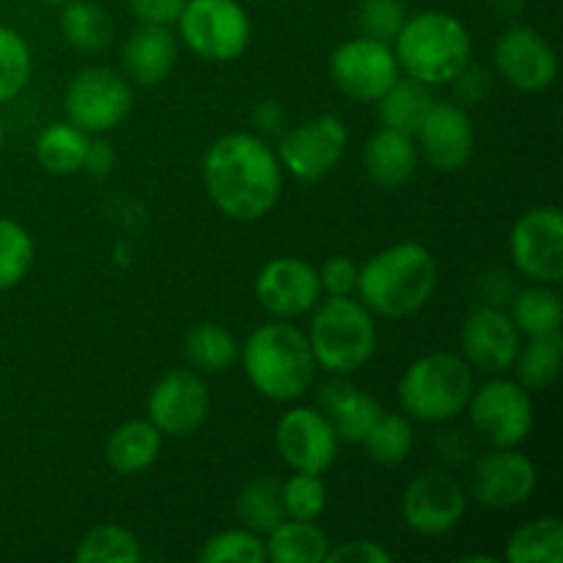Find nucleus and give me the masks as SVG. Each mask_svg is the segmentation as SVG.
<instances>
[{"label":"nucleus","mask_w":563,"mask_h":563,"mask_svg":"<svg viewBox=\"0 0 563 563\" xmlns=\"http://www.w3.org/2000/svg\"><path fill=\"white\" fill-rule=\"evenodd\" d=\"M31 71L33 58L25 38L11 27L0 25V104L11 102L25 91Z\"/></svg>","instance_id":"obj_36"},{"label":"nucleus","mask_w":563,"mask_h":563,"mask_svg":"<svg viewBox=\"0 0 563 563\" xmlns=\"http://www.w3.org/2000/svg\"><path fill=\"white\" fill-rule=\"evenodd\" d=\"M427 88L429 86L412 80V77H407V80L399 77V80L377 99V115L379 121H383V126L407 132V135H416L418 124H421L429 104H432V97H429Z\"/></svg>","instance_id":"obj_31"},{"label":"nucleus","mask_w":563,"mask_h":563,"mask_svg":"<svg viewBox=\"0 0 563 563\" xmlns=\"http://www.w3.org/2000/svg\"><path fill=\"white\" fill-rule=\"evenodd\" d=\"M511 322L520 333L531 335H550L561 333L563 322V306L561 295L555 289H550L548 284H537L522 289L520 295L511 300L509 311Z\"/></svg>","instance_id":"obj_29"},{"label":"nucleus","mask_w":563,"mask_h":563,"mask_svg":"<svg viewBox=\"0 0 563 563\" xmlns=\"http://www.w3.org/2000/svg\"><path fill=\"white\" fill-rule=\"evenodd\" d=\"M465 410L471 412L478 438L493 449H517L533 429L531 390L522 388L517 379L498 377L473 388Z\"/></svg>","instance_id":"obj_8"},{"label":"nucleus","mask_w":563,"mask_h":563,"mask_svg":"<svg viewBox=\"0 0 563 563\" xmlns=\"http://www.w3.org/2000/svg\"><path fill=\"white\" fill-rule=\"evenodd\" d=\"M181 42L212 64L240 58L251 44V16L236 0H187L179 20Z\"/></svg>","instance_id":"obj_7"},{"label":"nucleus","mask_w":563,"mask_h":563,"mask_svg":"<svg viewBox=\"0 0 563 563\" xmlns=\"http://www.w3.org/2000/svg\"><path fill=\"white\" fill-rule=\"evenodd\" d=\"M438 289V262L418 242H399L357 269V297L372 313L385 319H410L432 300Z\"/></svg>","instance_id":"obj_2"},{"label":"nucleus","mask_w":563,"mask_h":563,"mask_svg":"<svg viewBox=\"0 0 563 563\" xmlns=\"http://www.w3.org/2000/svg\"><path fill=\"white\" fill-rule=\"evenodd\" d=\"M515 267L533 284L563 280V212L559 207L528 209L509 236Z\"/></svg>","instance_id":"obj_11"},{"label":"nucleus","mask_w":563,"mask_h":563,"mask_svg":"<svg viewBox=\"0 0 563 563\" xmlns=\"http://www.w3.org/2000/svg\"><path fill=\"white\" fill-rule=\"evenodd\" d=\"M163 451V432L148 418H135L113 429L104 445L108 465L121 476L148 471Z\"/></svg>","instance_id":"obj_23"},{"label":"nucleus","mask_w":563,"mask_h":563,"mask_svg":"<svg viewBox=\"0 0 563 563\" xmlns=\"http://www.w3.org/2000/svg\"><path fill=\"white\" fill-rule=\"evenodd\" d=\"M319 284L328 297L352 295L357 286V264L350 256H333L319 269Z\"/></svg>","instance_id":"obj_41"},{"label":"nucleus","mask_w":563,"mask_h":563,"mask_svg":"<svg viewBox=\"0 0 563 563\" xmlns=\"http://www.w3.org/2000/svg\"><path fill=\"white\" fill-rule=\"evenodd\" d=\"M399 69L423 86H449L471 66L473 42L465 22L449 11L407 16L394 38Z\"/></svg>","instance_id":"obj_3"},{"label":"nucleus","mask_w":563,"mask_h":563,"mask_svg":"<svg viewBox=\"0 0 563 563\" xmlns=\"http://www.w3.org/2000/svg\"><path fill=\"white\" fill-rule=\"evenodd\" d=\"M306 335L317 366L339 377L361 372L377 352V324L372 311L350 295L319 300Z\"/></svg>","instance_id":"obj_5"},{"label":"nucleus","mask_w":563,"mask_h":563,"mask_svg":"<svg viewBox=\"0 0 563 563\" xmlns=\"http://www.w3.org/2000/svg\"><path fill=\"white\" fill-rule=\"evenodd\" d=\"M203 187L225 218L253 223L278 203L284 168L262 137L231 132L209 146L203 157Z\"/></svg>","instance_id":"obj_1"},{"label":"nucleus","mask_w":563,"mask_h":563,"mask_svg":"<svg viewBox=\"0 0 563 563\" xmlns=\"http://www.w3.org/2000/svg\"><path fill=\"white\" fill-rule=\"evenodd\" d=\"M179 44L170 27L141 25L124 44V71L141 86H157L174 71Z\"/></svg>","instance_id":"obj_22"},{"label":"nucleus","mask_w":563,"mask_h":563,"mask_svg":"<svg viewBox=\"0 0 563 563\" xmlns=\"http://www.w3.org/2000/svg\"><path fill=\"white\" fill-rule=\"evenodd\" d=\"M113 168V148L108 141H88L86 159H82V170L91 176H108Z\"/></svg>","instance_id":"obj_44"},{"label":"nucleus","mask_w":563,"mask_h":563,"mask_svg":"<svg viewBox=\"0 0 563 563\" xmlns=\"http://www.w3.org/2000/svg\"><path fill=\"white\" fill-rule=\"evenodd\" d=\"M412 137H416L418 154H423V159L443 174L465 168L476 148V130H473L471 115L456 102L432 99Z\"/></svg>","instance_id":"obj_17"},{"label":"nucleus","mask_w":563,"mask_h":563,"mask_svg":"<svg viewBox=\"0 0 563 563\" xmlns=\"http://www.w3.org/2000/svg\"><path fill=\"white\" fill-rule=\"evenodd\" d=\"M181 355L196 372L223 374L234 366L240 346H236L234 335L229 330L220 328V324L203 322L187 330L185 341H181Z\"/></svg>","instance_id":"obj_26"},{"label":"nucleus","mask_w":563,"mask_h":563,"mask_svg":"<svg viewBox=\"0 0 563 563\" xmlns=\"http://www.w3.org/2000/svg\"><path fill=\"white\" fill-rule=\"evenodd\" d=\"M438 451L445 462H462L471 454V443L465 440L462 429H449V432L438 440Z\"/></svg>","instance_id":"obj_45"},{"label":"nucleus","mask_w":563,"mask_h":563,"mask_svg":"<svg viewBox=\"0 0 563 563\" xmlns=\"http://www.w3.org/2000/svg\"><path fill=\"white\" fill-rule=\"evenodd\" d=\"M324 401H328V418L339 440L352 445H361L374 421L383 416V405L372 394L350 388V385H330Z\"/></svg>","instance_id":"obj_25"},{"label":"nucleus","mask_w":563,"mask_h":563,"mask_svg":"<svg viewBox=\"0 0 563 563\" xmlns=\"http://www.w3.org/2000/svg\"><path fill=\"white\" fill-rule=\"evenodd\" d=\"M242 368L262 396L273 401H295L317 377L308 335L289 322H267L247 335L242 346Z\"/></svg>","instance_id":"obj_4"},{"label":"nucleus","mask_w":563,"mask_h":563,"mask_svg":"<svg viewBox=\"0 0 563 563\" xmlns=\"http://www.w3.org/2000/svg\"><path fill=\"white\" fill-rule=\"evenodd\" d=\"M339 443L341 440L330 418L313 407H295L275 427V445L291 471L322 476L333 467Z\"/></svg>","instance_id":"obj_16"},{"label":"nucleus","mask_w":563,"mask_h":563,"mask_svg":"<svg viewBox=\"0 0 563 563\" xmlns=\"http://www.w3.org/2000/svg\"><path fill=\"white\" fill-rule=\"evenodd\" d=\"M267 561L273 563H324L328 559V533L313 520H280L264 539Z\"/></svg>","instance_id":"obj_24"},{"label":"nucleus","mask_w":563,"mask_h":563,"mask_svg":"<svg viewBox=\"0 0 563 563\" xmlns=\"http://www.w3.org/2000/svg\"><path fill=\"white\" fill-rule=\"evenodd\" d=\"M462 563H495V559H489V555H465Z\"/></svg>","instance_id":"obj_46"},{"label":"nucleus","mask_w":563,"mask_h":563,"mask_svg":"<svg viewBox=\"0 0 563 563\" xmlns=\"http://www.w3.org/2000/svg\"><path fill=\"white\" fill-rule=\"evenodd\" d=\"M467 511V493L451 473L427 471L407 484L401 495V517L421 537H443L454 531Z\"/></svg>","instance_id":"obj_14"},{"label":"nucleus","mask_w":563,"mask_h":563,"mask_svg":"<svg viewBox=\"0 0 563 563\" xmlns=\"http://www.w3.org/2000/svg\"><path fill=\"white\" fill-rule=\"evenodd\" d=\"M561 352V333L531 335V341L520 346L515 366H511L517 372V383L526 390H548L559 379Z\"/></svg>","instance_id":"obj_32"},{"label":"nucleus","mask_w":563,"mask_h":563,"mask_svg":"<svg viewBox=\"0 0 563 563\" xmlns=\"http://www.w3.org/2000/svg\"><path fill=\"white\" fill-rule=\"evenodd\" d=\"M3 141H5V132H3V119H0V152H3Z\"/></svg>","instance_id":"obj_47"},{"label":"nucleus","mask_w":563,"mask_h":563,"mask_svg":"<svg viewBox=\"0 0 563 563\" xmlns=\"http://www.w3.org/2000/svg\"><path fill=\"white\" fill-rule=\"evenodd\" d=\"M75 559L80 563H137L143 559V550L126 528L99 526L82 537Z\"/></svg>","instance_id":"obj_35"},{"label":"nucleus","mask_w":563,"mask_h":563,"mask_svg":"<svg viewBox=\"0 0 563 563\" xmlns=\"http://www.w3.org/2000/svg\"><path fill=\"white\" fill-rule=\"evenodd\" d=\"M284 511L291 520H317L328 506V487L319 473L295 471L289 482H280Z\"/></svg>","instance_id":"obj_39"},{"label":"nucleus","mask_w":563,"mask_h":563,"mask_svg":"<svg viewBox=\"0 0 563 563\" xmlns=\"http://www.w3.org/2000/svg\"><path fill=\"white\" fill-rule=\"evenodd\" d=\"M394 555L377 542H346L328 550L324 563H390Z\"/></svg>","instance_id":"obj_43"},{"label":"nucleus","mask_w":563,"mask_h":563,"mask_svg":"<svg viewBox=\"0 0 563 563\" xmlns=\"http://www.w3.org/2000/svg\"><path fill=\"white\" fill-rule=\"evenodd\" d=\"M407 20V11L401 0H361L357 9V25L363 36L379 38V42H394Z\"/></svg>","instance_id":"obj_40"},{"label":"nucleus","mask_w":563,"mask_h":563,"mask_svg":"<svg viewBox=\"0 0 563 563\" xmlns=\"http://www.w3.org/2000/svg\"><path fill=\"white\" fill-rule=\"evenodd\" d=\"M256 300L275 319H297L322 300L319 269L302 258L280 256L264 264L256 278Z\"/></svg>","instance_id":"obj_19"},{"label":"nucleus","mask_w":563,"mask_h":563,"mask_svg":"<svg viewBox=\"0 0 563 563\" xmlns=\"http://www.w3.org/2000/svg\"><path fill=\"white\" fill-rule=\"evenodd\" d=\"M42 3H47V5H64V3H69V0H42Z\"/></svg>","instance_id":"obj_48"},{"label":"nucleus","mask_w":563,"mask_h":563,"mask_svg":"<svg viewBox=\"0 0 563 563\" xmlns=\"http://www.w3.org/2000/svg\"><path fill=\"white\" fill-rule=\"evenodd\" d=\"M88 141H91L88 132L69 124V121L49 124L44 126L36 137V159L42 163V168L49 170V174L71 176L77 174V170H82Z\"/></svg>","instance_id":"obj_27"},{"label":"nucleus","mask_w":563,"mask_h":563,"mask_svg":"<svg viewBox=\"0 0 563 563\" xmlns=\"http://www.w3.org/2000/svg\"><path fill=\"white\" fill-rule=\"evenodd\" d=\"M132 110V88L108 66H88L71 77L64 97L66 121L88 135H102L124 124Z\"/></svg>","instance_id":"obj_9"},{"label":"nucleus","mask_w":563,"mask_h":563,"mask_svg":"<svg viewBox=\"0 0 563 563\" xmlns=\"http://www.w3.org/2000/svg\"><path fill=\"white\" fill-rule=\"evenodd\" d=\"M537 467L517 449H493L482 454L471 473V495L484 509L509 511L531 500Z\"/></svg>","instance_id":"obj_15"},{"label":"nucleus","mask_w":563,"mask_h":563,"mask_svg":"<svg viewBox=\"0 0 563 563\" xmlns=\"http://www.w3.org/2000/svg\"><path fill=\"white\" fill-rule=\"evenodd\" d=\"M346 141H350V132L335 115H313L291 126L280 137L275 154H278L280 168L289 170L297 181L313 185L333 174V168L344 157Z\"/></svg>","instance_id":"obj_12"},{"label":"nucleus","mask_w":563,"mask_h":563,"mask_svg":"<svg viewBox=\"0 0 563 563\" xmlns=\"http://www.w3.org/2000/svg\"><path fill=\"white\" fill-rule=\"evenodd\" d=\"M236 517H240L242 528L258 533V537H267L280 520H286L278 478L264 476L247 484L236 498Z\"/></svg>","instance_id":"obj_33"},{"label":"nucleus","mask_w":563,"mask_h":563,"mask_svg":"<svg viewBox=\"0 0 563 563\" xmlns=\"http://www.w3.org/2000/svg\"><path fill=\"white\" fill-rule=\"evenodd\" d=\"M361 445L372 462L383 467H396L410 456L412 445H416V429L407 416H396V412L385 416L383 412Z\"/></svg>","instance_id":"obj_34"},{"label":"nucleus","mask_w":563,"mask_h":563,"mask_svg":"<svg viewBox=\"0 0 563 563\" xmlns=\"http://www.w3.org/2000/svg\"><path fill=\"white\" fill-rule=\"evenodd\" d=\"M33 264V240L20 223L0 218V291L22 284Z\"/></svg>","instance_id":"obj_37"},{"label":"nucleus","mask_w":563,"mask_h":563,"mask_svg":"<svg viewBox=\"0 0 563 563\" xmlns=\"http://www.w3.org/2000/svg\"><path fill=\"white\" fill-rule=\"evenodd\" d=\"M363 168H366L368 179L385 190L407 185L418 168L416 137L383 126L368 137L366 148H363Z\"/></svg>","instance_id":"obj_21"},{"label":"nucleus","mask_w":563,"mask_h":563,"mask_svg":"<svg viewBox=\"0 0 563 563\" xmlns=\"http://www.w3.org/2000/svg\"><path fill=\"white\" fill-rule=\"evenodd\" d=\"M462 350L473 368L487 374H504L515 366L520 352V330L511 317L495 306H478L462 324Z\"/></svg>","instance_id":"obj_20"},{"label":"nucleus","mask_w":563,"mask_h":563,"mask_svg":"<svg viewBox=\"0 0 563 563\" xmlns=\"http://www.w3.org/2000/svg\"><path fill=\"white\" fill-rule=\"evenodd\" d=\"M146 410L163 438H190L207 423L212 396L196 368H174L152 388Z\"/></svg>","instance_id":"obj_13"},{"label":"nucleus","mask_w":563,"mask_h":563,"mask_svg":"<svg viewBox=\"0 0 563 563\" xmlns=\"http://www.w3.org/2000/svg\"><path fill=\"white\" fill-rule=\"evenodd\" d=\"M473 366L454 352H429L407 366L399 379V405L423 423L454 421L471 401Z\"/></svg>","instance_id":"obj_6"},{"label":"nucleus","mask_w":563,"mask_h":563,"mask_svg":"<svg viewBox=\"0 0 563 563\" xmlns=\"http://www.w3.org/2000/svg\"><path fill=\"white\" fill-rule=\"evenodd\" d=\"M60 33L80 53H99L113 36V22L102 5L91 0H69L60 9Z\"/></svg>","instance_id":"obj_30"},{"label":"nucleus","mask_w":563,"mask_h":563,"mask_svg":"<svg viewBox=\"0 0 563 563\" xmlns=\"http://www.w3.org/2000/svg\"><path fill=\"white\" fill-rule=\"evenodd\" d=\"M509 563H561L563 526L555 517H539L517 528L506 542Z\"/></svg>","instance_id":"obj_28"},{"label":"nucleus","mask_w":563,"mask_h":563,"mask_svg":"<svg viewBox=\"0 0 563 563\" xmlns=\"http://www.w3.org/2000/svg\"><path fill=\"white\" fill-rule=\"evenodd\" d=\"M141 25H176L187 0H126Z\"/></svg>","instance_id":"obj_42"},{"label":"nucleus","mask_w":563,"mask_h":563,"mask_svg":"<svg viewBox=\"0 0 563 563\" xmlns=\"http://www.w3.org/2000/svg\"><path fill=\"white\" fill-rule=\"evenodd\" d=\"M201 563H267L264 539L247 528L214 533L198 553Z\"/></svg>","instance_id":"obj_38"},{"label":"nucleus","mask_w":563,"mask_h":563,"mask_svg":"<svg viewBox=\"0 0 563 563\" xmlns=\"http://www.w3.org/2000/svg\"><path fill=\"white\" fill-rule=\"evenodd\" d=\"M495 66L511 88L539 93L559 77V58L548 38L526 25H515L495 44Z\"/></svg>","instance_id":"obj_18"},{"label":"nucleus","mask_w":563,"mask_h":563,"mask_svg":"<svg viewBox=\"0 0 563 563\" xmlns=\"http://www.w3.org/2000/svg\"><path fill=\"white\" fill-rule=\"evenodd\" d=\"M399 71L394 47L372 36L350 38L330 55L335 88L355 102H377L399 80Z\"/></svg>","instance_id":"obj_10"}]
</instances>
